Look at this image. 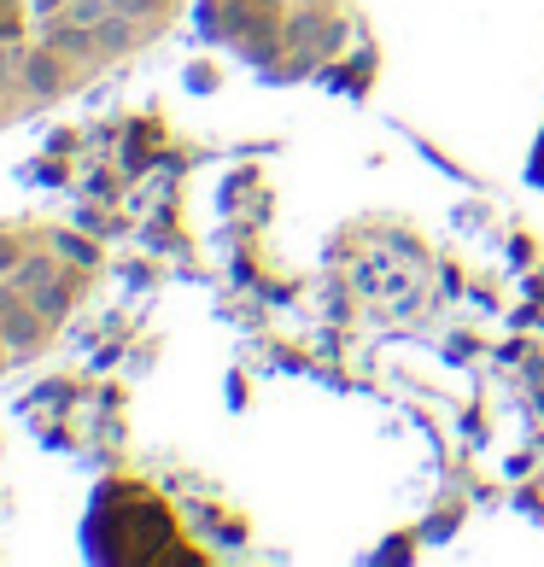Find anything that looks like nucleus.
<instances>
[{"instance_id": "obj_1", "label": "nucleus", "mask_w": 544, "mask_h": 567, "mask_svg": "<svg viewBox=\"0 0 544 567\" xmlns=\"http://www.w3.org/2000/svg\"><path fill=\"white\" fill-rule=\"evenodd\" d=\"M82 538H89V556L100 561H194L158 492L130 486V480H112V486L94 492Z\"/></svg>"}, {"instance_id": "obj_2", "label": "nucleus", "mask_w": 544, "mask_h": 567, "mask_svg": "<svg viewBox=\"0 0 544 567\" xmlns=\"http://www.w3.org/2000/svg\"><path fill=\"white\" fill-rule=\"evenodd\" d=\"M527 182H538V187H544V130H538L533 153H527Z\"/></svg>"}]
</instances>
